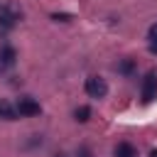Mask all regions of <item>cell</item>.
<instances>
[{
  "label": "cell",
  "mask_w": 157,
  "mask_h": 157,
  "mask_svg": "<svg viewBox=\"0 0 157 157\" xmlns=\"http://www.w3.org/2000/svg\"><path fill=\"white\" fill-rule=\"evenodd\" d=\"M22 17V12L10 5V2H0V29H12L17 25V20Z\"/></svg>",
  "instance_id": "6da1fadb"
},
{
  "label": "cell",
  "mask_w": 157,
  "mask_h": 157,
  "mask_svg": "<svg viewBox=\"0 0 157 157\" xmlns=\"http://www.w3.org/2000/svg\"><path fill=\"white\" fill-rule=\"evenodd\" d=\"M83 91H86L91 98H103V96L108 93V83H105V78H101V76H88L86 83H83Z\"/></svg>",
  "instance_id": "7a4b0ae2"
},
{
  "label": "cell",
  "mask_w": 157,
  "mask_h": 157,
  "mask_svg": "<svg viewBox=\"0 0 157 157\" xmlns=\"http://www.w3.org/2000/svg\"><path fill=\"white\" fill-rule=\"evenodd\" d=\"M140 93H142V101H145V103H150V101L157 98V71H150V74L142 78Z\"/></svg>",
  "instance_id": "3957f363"
},
{
  "label": "cell",
  "mask_w": 157,
  "mask_h": 157,
  "mask_svg": "<svg viewBox=\"0 0 157 157\" xmlns=\"http://www.w3.org/2000/svg\"><path fill=\"white\" fill-rule=\"evenodd\" d=\"M15 110H17V115H22V118H34V115H39V103L34 101V98H20L17 101V105H15Z\"/></svg>",
  "instance_id": "277c9868"
},
{
  "label": "cell",
  "mask_w": 157,
  "mask_h": 157,
  "mask_svg": "<svg viewBox=\"0 0 157 157\" xmlns=\"http://www.w3.org/2000/svg\"><path fill=\"white\" fill-rule=\"evenodd\" d=\"M15 59H17V52H15L10 44L0 47V69H10V66L15 64Z\"/></svg>",
  "instance_id": "5b68a950"
},
{
  "label": "cell",
  "mask_w": 157,
  "mask_h": 157,
  "mask_svg": "<svg viewBox=\"0 0 157 157\" xmlns=\"http://www.w3.org/2000/svg\"><path fill=\"white\" fill-rule=\"evenodd\" d=\"M0 118H5V120H17V110H15V105L7 103L5 98H0Z\"/></svg>",
  "instance_id": "8992f818"
},
{
  "label": "cell",
  "mask_w": 157,
  "mask_h": 157,
  "mask_svg": "<svg viewBox=\"0 0 157 157\" xmlns=\"http://www.w3.org/2000/svg\"><path fill=\"white\" fill-rule=\"evenodd\" d=\"M115 157H137V150L130 142H118L115 145Z\"/></svg>",
  "instance_id": "52a82bcc"
},
{
  "label": "cell",
  "mask_w": 157,
  "mask_h": 157,
  "mask_svg": "<svg viewBox=\"0 0 157 157\" xmlns=\"http://www.w3.org/2000/svg\"><path fill=\"white\" fill-rule=\"evenodd\" d=\"M135 69H137L135 59H120V61H118V71H120L123 76H132Z\"/></svg>",
  "instance_id": "ba28073f"
},
{
  "label": "cell",
  "mask_w": 157,
  "mask_h": 157,
  "mask_svg": "<svg viewBox=\"0 0 157 157\" xmlns=\"http://www.w3.org/2000/svg\"><path fill=\"white\" fill-rule=\"evenodd\" d=\"M74 118H76L78 123H86V120L91 118V108H88V105H78V108L74 110Z\"/></svg>",
  "instance_id": "9c48e42d"
},
{
  "label": "cell",
  "mask_w": 157,
  "mask_h": 157,
  "mask_svg": "<svg viewBox=\"0 0 157 157\" xmlns=\"http://www.w3.org/2000/svg\"><path fill=\"white\" fill-rule=\"evenodd\" d=\"M147 37H150V52H152V54H157V25H152V27H150Z\"/></svg>",
  "instance_id": "30bf717a"
},
{
  "label": "cell",
  "mask_w": 157,
  "mask_h": 157,
  "mask_svg": "<svg viewBox=\"0 0 157 157\" xmlns=\"http://www.w3.org/2000/svg\"><path fill=\"white\" fill-rule=\"evenodd\" d=\"M52 20H56V22H69V20H71V15H66V12H54V15H52Z\"/></svg>",
  "instance_id": "8fae6325"
},
{
  "label": "cell",
  "mask_w": 157,
  "mask_h": 157,
  "mask_svg": "<svg viewBox=\"0 0 157 157\" xmlns=\"http://www.w3.org/2000/svg\"><path fill=\"white\" fill-rule=\"evenodd\" d=\"M76 157H93V155H91V150H88V147L83 145V147H78V152H76Z\"/></svg>",
  "instance_id": "7c38bea8"
},
{
  "label": "cell",
  "mask_w": 157,
  "mask_h": 157,
  "mask_svg": "<svg viewBox=\"0 0 157 157\" xmlns=\"http://www.w3.org/2000/svg\"><path fill=\"white\" fill-rule=\"evenodd\" d=\"M150 157H157V150H152V152H150Z\"/></svg>",
  "instance_id": "4fadbf2b"
}]
</instances>
